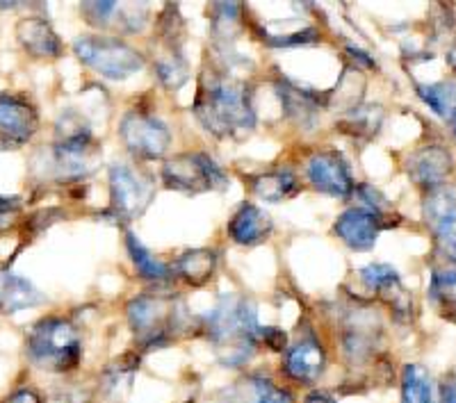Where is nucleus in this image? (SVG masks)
<instances>
[{"label": "nucleus", "instance_id": "nucleus-1", "mask_svg": "<svg viewBox=\"0 0 456 403\" xmlns=\"http://www.w3.org/2000/svg\"><path fill=\"white\" fill-rule=\"evenodd\" d=\"M194 112L208 133L217 137H235L256 125L249 89L242 80L226 73H210L201 80Z\"/></svg>", "mask_w": 456, "mask_h": 403}, {"label": "nucleus", "instance_id": "nucleus-2", "mask_svg": "<svg viewBox=\"0 0 456 403\" xmlns=\"http://www.w3.org/2000/svg\"><path fill=\"white\" fill-rule=\"evenodd\" d=\"M260 331L263 326L256 319L254 305L238 294L222 296L208 317V335L226 365H244L249 360L260 342Z\"/></svg>", "mask_w": 456, "mask_h": 403}, {"label": "nucleus", "instance_id": "nucleus-3", "mask_svg": "<svg viewBox=\"0 0 456 403\" xmlns=\"http://www.w3.org/2000/svg\"><path fill=\"white\" fill-rule=\"evenodd\" d=\"M28 353L32 362L51 372H71L80 362V335L76 326L60 317H48L32 326L28 335Z\"/></svg>", "mask_w": 456, "mask_h": 403}, {"label": "nucleus", "instance_id": "nucleus-4", "mask_svg": "<svg viewBox=\"0 0 456 403\" xmlns=\"http://www.w3.org/2000/svg\"><path fill=\"white\" fill-rule=\"evenodd\" d=\"M128 319L142 347H162L174 333L185 331V305L174 296H140L130 301Z\"/></svg>", "mask_w": 456, "mask_h": 403}, {"label": "nucleus", "instance_id": "nucleus-5", "mask_svg": "<svg viewBox=\"0 0 456 403\" xmlns=\"http://www.w3.org/2000/svg\"><path fill=\"white\" fill-rule=\"evenodd\" d=\"M73 51L80 62L110 80H126L144 69V57L112 36H80L73 44Z\"/></svg>", "mask_w": 456, "mask_h": 403}, {"label": "nucleus", "instance_id": "nucleus-6", "mask_svg": "<svg viewBox=\"0 0 456 403\" xmlns=\"http://www.w3.org/2000/svg\"><path fill=\"white\" fill-rule=\"evenodd\" d=\"M162 181L169 189L185 194H201L226 187L224 171L203 153H181L167 160L162 166Z\"/></svg>", "mask_w": 456, "mask_h": 403}, {"label": "nucleus", "instance_id": "nucleus-7", "mask_svg": "<svg viewBox=\"0 0 456 403\" xmlns=\"http://www.w3.org/2000/svg\"><path fill=\"white\" fill-rule=\"evenodd\" d=\"M153 194H156V187L144 173L121 162L110 166V197H112L114 213L119 217H140L153 201Z\"/></svg>", "mask_w": 456, "mask_h": 403}, {"label": "nucleus", "instance_id": "nucleus-8", "mask_svg": "<svg viewBox=\"0 0 456 403\" xmlns=\"http://www.w3.org/2000/svg\"><path fill=\"white\" fill-rule=\"evenodd\" d=\"M121 140L133 156L142 160H158L167 153L171 134L162 121L144 112H128L121 121Z\"/></svg>", "mask_w": 456, "mask_h": 403}, {"label": "nucleus", "instance_id": "nucleus-9", "mask_svg": "<svg viewBox=\"0 0 456 403\" xmlns=\"http://www.w3.org/2000/svg\"><path fill=\"white\" fill-rule=\"evenodd\" d=\"M425 222L436 244L450 262H456V185H441L425 198Z\"/></svg>", "mask_w": 456, "mask_h": 403}, {"label": "nucleus", "instance_id": "nucleus-10", "mask_svg": "<svg viewBox=\"0 0 456 403\" xmlns=\"http://www.w3.org/2000/svg\"><path fill=\"white\" fill-rule=\"evenodd\" d=\"M308 181L315 185V189L324 191L329 197L347 198L354 191L347 162L336 150H320L308 160Z\"/></svg>", "mask_w": 456, "mask_h": 403}, {"label": "nucleus", "instance_id": "nucleus-11", "mask_svg": "<svg viewBox=\"0 0 456 403\" xmlns=\"http://www.w3.org/2000/svg\"><path fill=\"white\" fill-rule=\"evenodd\" d=\"M361 280L386 305H390V310L395 312L397 319H409L411 312H413V301H411V294L404 290L397 271L390 264H368L361 271Z\"/></svg>", "mask_w": 456, "mask_h": 403}, {"label": "nucleus", "instance_id": "nucleus-12", "mask_svg": "<svg viewBox=\"0 0 456 403\" xmlns=\"http://www.w3.org/2000/svg\"><path fill=\"white\" fill-rule=\"evenodd\" d=\"M381 226H384V214H379L374 210H368V207L361 206L352 207V210H345L338 217L333 230L354 251H370L377 244Z\"/></svg>", "mask_w": 456, "mask_h": 403}, {"label": "nucleus", "instance_id": "nucleus-13", "mask_svg": "<svg viewBox=\"0 0 456 403\" xmlns=\"http://www.w3.org/2000/svg\"><path fill=\"white\" fill-rule=\"evenodd\" d=\"M452 166H454V160H452L450 150L443 149V146H422L406 162L411 181L429 191L445 185L447 176L452 173Z\"/></svg>", "mask_w": 456, "mask_h": 403}, {"label": "nucleus", "instance_id": "nucleus-14", "mask_svg": "<svg viewBox=\"0 0 456 403\" xmlns=\"http://www.w3.org/2000/svg\"><path fill=\"white\" fill-rule=\"evenodd\" d=\"M37 114L28 101L0 93V137L7 141L23 144L35 134Z\"/></svg>", "mask_w": 456, "mask_h": 403}, {"label": "nucleus", "instance_id": "nucleus-15", "mask_svg": "<svg viewBox=\"0 0 456 403\" xmlns=\"http://www.w3.org/2000/svg\"><path fill=\"white\" fill-rule=\"evenodd\" d=\"M324 365H327L324 349L313 337L297 342L295 347L285 353V372L299 383H315L324 372Z\"/></svg>", "mask_w": 456, "mask_h": 403}, {"label": "nucleus", "instance_id": "nucleus-16", "mask_svg": "<svg viewBox=\"0 0 456 403\" xmlns=\"http://www.w3.org/2000/svg\"><path fill=\"white\" fill-rule=\"evenodd\" d=\"M228 235L235 244H242V246L265 242L272 235L270 214H265L260 207L251 206V203H244L228 223Z\"/></svg>", "mask_w": 456, "mask_h": 403}, {"label": "nucleus", "instance_id": "nucleus-17", "mask_svg": "<svg viewBox=\"0 0 456 403\" xmlns=\"http://www.w3.org/2000/svg\"><path fill=\"white\" fill-rule=\"evenodd\" d=\"M16 39L32 57L39 60H55L62 55V44L44 19H23L16 26Z\"/></svg>", "mask_w": 456, "mask_h": 403}, {"label": "nucleus", "instance_id": "nucleus-18", "mask_svg": "<svg viewBox=\"0 0 456 403\" xmlns=\"http://www.w3.org/2000/svg\"><path fill=\"white\" fill-rule=\"evenodd\" d=\"M44 301L30 280L21 278L10 269H0V312H19L35 308Z\"/></svg>", "mask_w": 456, "mask_h": 403}, {"label": "nucleus", "instance_id": "nucleus-19", "mask_svg": "<svg viewBox=\"0 0 456 403\" xmlns=\"http://www.w3.org/2000/svg\"><path fill=\"white\" fill-rule=\"evenodd\" d=\"M429 301L438 315L456 321V262L434 267L429 280Z\"/></svg>", "mask_w": 456, "mask_h": 403}, {"label": "nucleus", "instance_id": "nucleus-20", "mask_svg": "<svg viewBox=\"0 0 456 403\" xmlns=\"http://www.w3.org/2000/svg\"><path fill=\"white\" fill-rule=\"evenodd\" d=\"M215 267H217V254L210 248H194V251H187L176 260L178 276L194 287L206 285L213 278Z\"/></svg>", "mask_w": 456, "mask_h": 403}, {"label": "nucleus", "instance_id": "nucleus-21", "mask_svg": "<svg viewBox=\"0 0 456 403\" xmlns=\"http://www.w3.org/2000/svg\"><path fill=\"white\" fill-rule=\"evenodd\" d=\"M256 197L263 198L267 203H281L285 198L295 197L299 185H297V178L292 176L290 171H267V173H260L251 181Z\"/></svg>", "mask_w": 456, "mask_h": 403}, {"label": "nucleus", "instance_id": "nucleus-22", "mask_svg": "<svg viewBox=\"0 0 456 403\" xmlns=\"http://www.w3.org/2000/svg\"><path fill=\"white\" fill-rule=\"evenodd\" d=\"M420 99L434 109L438 117L447 121L456 119V85L454 83H434V85H418Z\"/></svg>", "mask_w": 456, "mask_h": 403}, {"label": "nucleus", "instance_id": "nucleus-23", "mask_svg": "<svg viewBox=\"0 0 456 403\" xmlns=\"http://www.w3.org/2000/svg\"><path fill=\"white\" fill-rule=\"evenodd\" d=\"M402 403H434L431 378L420 365H406L402 374Z\"/></svg>", "mask_w": 456, "mask_h": 403}, {"label": "nucleus", "instance_id": "nucleus-24", "mask_svg": "<svg viewBox=\"0 0 456 403\" xmlns=\"http://www.w3.org/2000/svg\"><path fill=\"white\" fill-rule=\"evenodd\" d=\"M126 244H128V251H130V258L135 262L137 271H140L144 278L149 280H165L169 276V267L165 262L156 258V255L151 254L149 248L140 242L133 233H128L126 238Z\"/></svg>", "mask_w": 456, "mask_h": 403}, {"label": "nucleus", "instance_id": "nucleus-25", "mask_svg": "<svg viewBox=\"0 0 456 403\" xmlns=\"http://www.w3.org/2000/svg\"><path fill=\"white\" fill-rule=\"evenodd\" d=\"M281 101L285 103V109L290 117H297L299 121H311L317 112V101L311 93L301 92V89L292 87V85H281Z\"/></svg>", "mask_w": 456, "mask_h": 403}, {"label": "nucleus", "instance_id": "nucleus-26", "mask_svg": "<svg viewBox=\"0 0 456 403\" xmlns=\"http://www.w3.org/2000/svg\"><path fill=\"white\" fill-rule=\"evenodd\" d=\"M156 73L160 83L165 85L167 89H178L185 85L187 80V67L183 62V57L178 51H169L165 55L158 57L156 62Z\"/></svg>", "mask_w": 456, "mask_h": 403}, {"label": "nucleus", "instance_id": "nucleus-27", "mask_svg": "<svg viewBox=\"0 0 456 403\" xmlns=\"http://www.w3.org/2000/svg\"><path fill=\"white\" fill-rule=\"evenodd\" d=\"M381 108L377 105H365V108H354L352 112L347 114V119L342 121V128H347L349 133L354 134H374L381 125Z\"/></svg>", "mask_w": 456, "mask_h": 403}, {"label": "nucleus", "instance_id": "nucleus-28", "mask_svg": "<svg viewBox=\"0 0 456 403\" xmlns=\"http://www.w3.org/2000/svg\"><path fill=\"white\" fill-rule=\"evenodd\" d=\"M251 403H295L290 392L276 388L274 383L256 378L251 385Z\"/></svg>", "mask_w": 456, "mask_h": 403}, {"label": "nucleus", "instance_id": "nucleus-29", "mask_svg": "<svg viewBox=\"0 0 456 403\" xmlns=\"http://www.w3.org/2000/svg\"><path fill=\"white\" fill-rule=\"evenodd\" d=\"M21 198L0 197V230H10L21 217Z\"/></svg>", "mask_w": 456, "mask_h": 403}, {"label": "nucleus", "instance_id": "nucleus-30", "mask_svg": "<svg viewBox=\"0 0 456 403\" xmlns=\"http://www.w3.org/2000/svg\"><path fill=\"white\" fill-rule=\"evenodd\" d=\"M260 342H265L272 351H283L285 333L281 331V328H263V331H260Z\"/></svg>", "mask_w": 456, "mask_h": 403}, {"label": "nucleus", "instance_id": "nucleus-31", "mask_svg": "<svg viewBox=\"0 0 456 403\" xmlns=\"http://www.w3.org/2000/svg\"><path fill=\"white\" fill-rule=\"evenodd\" d=\"M441 403H456V372H450L443 376Z\"/></svg>", "mask_w": 456, "mask_h": 403}, {"label": "nucleus", "instance_id": "nucleus-32", "mask_svg": "<svg viewBox=\"0 0 456 403\" xmlns=\"http://www.w3.org/2000/svg\"><path fill=\"white\" fill-rule=\"evenodd\" d=\"M3 403H42V399L37 397V392H32V390H19Z\"/></svg>", "mask_w": 456, "mask_h": 403}, {"label": "nucleus", "instance_id": "nucleus-33", "mask_svg": "<svg viewBox=\"0 0 456 403\" xmlns=\"http://www.w3.org/2000/svg\"><path fill=\"white\" fill-rule=\"evenodd\" d=\"M304 403H336V401H333V399L324 392H311Z\"/></svg>", "mask_w": 456, "mask_h": 403}, {"label": "nucleus", "instance_id": "nucleus-34", "mask_svg": "<svg viewBox=\"0 0 456 403\" xmlns=\"http://www.w3.org/2000/svg\"><path fill=\"white\" fill-rule=\"evenodd\" d=\"M452 124H454V137H456V119H454V121H452Z\"/></svg>", "mask_w": 456, "mask_h": 403}, {"label": "nucleus", "instance_id": "nucleus-35", "mask_svg": "<svg viewBox=\"0 0 456 403\" xmlns=\"http://www.w3.org/2000/svg\"><path fill=\"white\" fill-rule=\"evenodd\" d=\"M454 55H456V52H454Z\"/></svg>", "mask_w": 456, "mask_h": 403}]
</instances>
